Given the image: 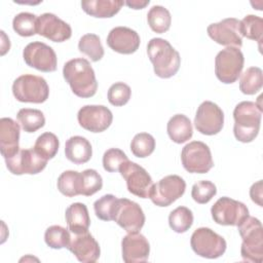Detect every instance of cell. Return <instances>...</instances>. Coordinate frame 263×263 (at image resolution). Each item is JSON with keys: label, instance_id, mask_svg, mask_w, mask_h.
<instances>
[{"label": "cell", "instance_id": "obj_32", "mask_svg": "<svg viewBox=\"0 0 263 263\" xmlns=\"http://www.w3.org/2000/svg\"><path fill=\"white\" fill-rule=\"evenodd\" d=\"M60 142L58 137L49 132L40 135L33 147V149L44 159L49 160L53 158L59 150Z\"/></svg>", "mask_w": 263, "mask_h": 263}, {"label": "cell", "instance_id": "obj_29", "mask_svg": "<svg viewBox=\"0 0 263 263\" xmlns=\"http://www.w3.org/2000/svg\"><path fill=\"white\" fill-rule=\"evenodd\" d=\"M16 118L26 133H35L45 124V117L38 109L23 108L18 110Z\"/></svg>", "mask_w": 263, "mask_h": 263}, {"label": "cell", "instance_id": "obj_43", "mask_svg": "<svg viewBox=\"0 0 263 263\" xmlns=\"http://www.w3.org/2000/svg\"><path fill=\"white\" fill-rule=\"evenodd\" d=\"M250 196L255 203H257L259 206H262V180H259L252 185V187L250 188Z\"/></svg>", "mask_w": 263, "mask_h": 263}, {"label": "cell", "instance_id": "obj_15", "mask_svg": "<svg viewBox=\"0 0 263 263\" xmlns=\"http://www.w3.org/2000/svg\"><path fill=\"white\" fill-rule=\"evenodd\" d=\"M8 171L13 175H36L41 173L46 164L47 160L42 158L33 148L32 149H20V151L12 157L5 159Z\"/></svg>", "mask_w": 263, "mask_h": 263}, {"label": "cell", "instance_id": "obj_37", "mask_svg": "<svg viewBox=\"0 0 263 263\" xmlns=\"http://www.w3.org/2000/svg\"><path fill=\"white\" fill-rule=\"evenodd\" d=\"M37 17L38 16L30 12H21L16 14L12 21L14 32L23 37H30L37 34Z\"/></svg>", "mask_w": 263, "mask_h": 263}, {"label": "cell", "instance_id": "obj_9", "mask_svg": "<svg viewBox=\"0 0 263 263\" xmlns=\"http://www.w3.org/2000/svg\"><path fill=\"white\" fill-rule=\"evenodd\" d=\"M186 189V182L178 175H168L153 184L149 198L157 206H168L179 199Z\"/></svg>", "mask_w": 263, "mask_h": 263}, {"label": "cell", "instance_id": "obj_40", "mask_svg": "<svg viewBox=\"0 0 263 263\" xmlns=\"http://www.w3.org/2000/svg\"><path fill=\"white\" fill-rule=\"evenodd\" d=\"M217 193V187L211 181H199L192 186L191 196L197 203H208Z\"/></svg>", "mask_w": 263, "mask_h": 263}, {"label": "cell", "instance_id": "obj_12", "mask_svg": "<svg viewBox=\"0 0 263 263\" xmlns=\"http://www.w3.org/2000/svg\"><path fill=\"white\" fill-rule=\"evenodd\" d=\"M23 58L25 63L41 72H53L57 70L58 58L49 45L34 41L26 45L23 50Z\"/></svg>", "mask_w": 263, "mask_h": 263}, {"label": "cell", "instance_id": "obj_26", "mask_svg": "<svg viewBox=\"0 0 263 263\" xmlns=\"http://www.w3.org/2000/svg\"><path fill=\"white\" fill-rule=\"evenodd\" d=\"M166 130L170 139L177 144L187 142L192 138L193 135L191 121L184 114L174 115L167 122Z\"/></svg>", "mask_w": 263, "mask_h": 263}, {"label": "cell", "instance_id": "obj_23", "mask_svg": "<svg viewBox=\"0 0 263 263\" xmlns=\"http://www.w3.org/2000/svg\"><path fill=\"white\" fill-rule=\"evenodd\" d=\"M65 155L75 164L86 163L92 155V148L87 139L81 136H73L66 141Z\"/></svg>", "mask_w": 263, "mask_h": 263}, {"label": "cell", "instance_id": "obj_34", "mask_svg": "<svg viewBox=\"0 0 263 263\" xmlns=\"http://www.w3.org/2000/svg\"><path fill=\"white\" fill-rule=\"evenodd\" d=\"M118 198L113 194H105L93 203L96 216L102 221H114Z\"/></svg>", "mask_w": 263, "mask_h": 263}, {"label": "cell", "instance_id": "obj_19", "mask_svg": "<svg viewBox=\"0 0 263 263\" xmlns=\"http://www.w3.org/2000/svg\"><path fill=\"white\" fill-rule=\"evenodd\" d=\"M67 249L82 263H93L101 254L99 242L88 231L78 234L73 233Z\"/></svg>", "mask_w": 263, "mask_h": 263}, {"label": "cell", "instance_id": "obj_22", "mask_svg": "<svg viewBox=\"0 0 263 263\" xmlns=\"http://www.w3.org/2000/svg\"><path fill=\"white\" fill-rule=\"evenodd\" d=\"M20 125L9 117L0 119V151L4 159L20 151Z\"/></svg>", "mask_w": 263, "mask_h": 263}, {"label": "cell", "instance_id": "obj_17", "mask_svg": "<svg viewBox=\"0 0 263 263\" xmlns=\"http://www.w3.org/2000/svg\"><path fill=\"white\" fill-rule=\"evenodd\" d=\"M114 221L126 232H139L145 224V214L142 208L127 198H118Z\"/></svg>", "mask_w": 263, "mask_h": 263}, {"label": "cell", "instance_id": "obj_36", "mask_svg": "<svg viewBox=\"0 0 263 263\" xmlns=\"http://www.w3.org/2000/svg\"><path fill=\"white\" fill-rule=\"evenodd\" d=\"M240 33L242 37L260 43L263 36V20L254 14L246 15L240 21Z\"/></svg>", "mask_w": 263, "mask_h": 263}, {"label": "cell", "instance_id": "obj_42", "mask_svg": "<svg viewBox=\"0 0 263 263\" xmlns=\"http://www.w3.org/2000/svg\"><path fill=\"white\" fill-rule=\"evenodd\" d=\"M128 158L126 154L118 148H110L103 155V166L104 170L109 173L119 172V167Z\"/></svg>", "mask_w": 263, "mask_h": 263}, {"label": "cell", "instance_id": "obj_31", "mask_svg": "<svg viewBox=\"0 0 263 263\" xmlns=\"http://www.w3.org/2000/svg\"><path fill=\"white\" fill-rule=\"evenodd\" d=\"M78 49L80 52L87 55L90 61L98 62L104 57V48L101 39L96 34H85L78 42Z\"/></svg>", "mask_w": 263, "mask_h": 263}, {"label": "cell", "instance_id": "obj_4", "mask_svg": "<svg viewBox=\"0 0 263 263\" xmlns=\"http://www.w3.org/2000/svg\"><path fill=\"white\" fill-rule=\"evenodd\" d=\"M237 228L242 239L240 247L242 260L261 263L263 261V227L260 220L249 215Z\"/></svg>", "mask_w": 263, "mask_h": 263}, {"label": "cell", "instance_id": "obj_35", "mask_svg": "<svg viewBox=\"0 0 263 263\" xmlns=\"http://www.w3.org/2000/svg\"><path fill=\"white\" fill-rule=\"evenodd\" d=\"M44 240L49 248L59 250L68 248L71 240V235L69 229H66L60 225H52L45 230Z\"/></svg>", "mask_w": 263, "mask_h": 263}, {"label": "cell", "instance_id": "obj_11", "mask_svg": "<svg viewBox=\"0 0 263 263\" xmlns=\"http://www.w3.org/2000/svg\"><path fill=\"white\" fill-rule=\"evenodd\" d=\"M119 173L126 182L129 193L141 197L148 198L150 195L153 181L147 171L133 161H125L119 167Z\"/></svg>", "mask_w": 263, "mask_h": 263}, {"label": "cell", "instance_id": "obj_10", "mask_svg": "<svg viewBox=\"0 0 263 263\" xmlns=\"http://www.w3.org/2000/svg\"><path fill=\"white\" fill-rule=\"evenodd\" d=\"M211 214L213 220L219 225L238 226L249 216V210L245 203L223 196L213 204Z\"/></svg>", "mask_w": 263, "mask_h": 263}, {"label": "cell", "instance_id": "obj_20", "mask_svg": "<svg viewBox=\"0 0 263 263\" xmlns=\"http://www.w3.org/2000/svg\"><path fill=\"white\" fill-rule=\"evenodd\" d=\"M122 259L126 263L146 262L150 253L147 238L139 232H129L121 240Z\"/></svg>", "mask_w": 263, "mask_h": 263}, {"label": "cell", "instance_id": "obj_16", "mask_svg": "<svg viewBox=\"0 0 263 263\" xmlns=\"http://www.w3.org/2000/svg\"><path fill=\"white\" fill-rule=\"evenodd\" d=\"M78 123L91 133H102L112 123V112L103 105H85L77 114Z\"/></svg>", "mask_w": 263, "mask_h": 263}, {"label": "cell", "instance_id": "obj_1", "mask_svg": "<svg viewBox=\"0 0 263 263\" xmlns=\"http://www.w3.org/2000/svg\"><path fill=\"white\" fill-rule=\"evenodd\" d=\"M63 76L74 95L79 98L93 97L98 89L95 71L85 59H72L63 67Z\"/></svg>", "mask_w": 263, "mask_h": 263}, {"label": "cell", "instance_id": "obj_2", "mask_svg": "<svg viewBox=\"0 0 263 263\" xmlns=\"http://www.w3.org/2000/svg\"><path fill=\"white\" fill-rule=\"evenodd\" d=\"M262 107L251 101L238 103L233 110V134L237 141L250 143L254 141L260 130Z\"/></svg>", "mask_w": 263, "mask_h": 263}, {"label": "cell", "instance_id": "obj_6", "mask_svg": "<svg viewBox=\"0 0 263 263\" xmlns=\"http://www.w3.org/2000/svg\"><path fill=\"white\" fill-rule=\"evenodd\" d=\"M243 64L245 58L239 48L226 47L216 55L215 74L221 82L231 84L240 76Z\"/></svg>", "mask_w": 263, "mask_h": 263}, {"label": "cell", "instance_id": "obj_3", "mask_svg": "<svg viewBox=\"0 0 263 263\" xmlns=\"http://www.w3.org/2000/svg\"><path fill=\"white\" fill-rule=\"evenodd\" d=\"M147 53L156 76L164 79L171 78L179 71L180 54L167 40L152 38L147 44Z\"/></svg>", "mask_w": 263, "mask_h": 263}, {"label": "cell", "instance_id": "obj_38", "mask_svg": "<svg viewBox=\"0 0 263 263\" xmlns=\"http://www.w3.org/2000/svg\"><path fill=\"white\" fill-rule=\"evenodd\" d=\"M155 149V140L148 133L137 134L130 143L132 153L139 158L148 157Z\"/></svg>", "mask_w": 263, "mask_h": 263}, {"label": "cell", "instance_id": "obj_27", "mask_svg": "<svg viewBox=\"0 0 263 263\" xmlns=\"http://www.w3.org/2000/svg\"><path fill=\"white\" fill-rule=\"evenodd\" d=\"M147 21L153 32L163 34L168 31L171 27L172 16L165 7L161 5H154L147 13Z\"/></svg>", "mask_w": 263, "mask_h": 263}, {"label": "cell", "instance_id": "obj_30", "mask_svg": "<svg viewBox=\"0 0 263 263\" xmlns=\"http://www.w3.org/2000/svg\"><path fill=\"white\" fill-rule=\"evenodd\" d=\"M81 173L76 171H65L58 178L59 191L68 197H74L80 194Z\"/></svg>", "mask_w": 263, "mask_h": 263}, {"label": "cell", "instance_id": "obj_33", "mask_svg": "<svg viewBox=\"0 0 263 263\" xmlns=\"http://www.w3.org/2000/svg\"><path fill=\"white\" fill-rule=\"evenodd\" d=\"M193 224V214L186 206H178L168 216V225L177 233H184Z\"/></svg>", "mask_w": 263, "mask_h": 263}, {"label": "cell", "instance_id": "obj_41", "mask_svg": "<svg viewBox=\"0 0 263 263\" xmlns=\"http://www.w3.org/2000/svg\"><path fill=\"white\" fill-rule=\"evenodd\" d=\"M132 96L130 87L124 82H115L108 89V101L111 105L115 107H120L125 105Z\"/></svg>", "mask_w": 263, "mask_h": 263}, {"label": "cell", "instance_id": "obj_39", "mask_svg": "<svg viewBox=\"0 0 263 263\" xmlns=\"http://www.w3.org/2000/svg\"><path fill=\"white\" fill-rule=\"evenodd\" d=\"M103 187V179L96 170H85L81 173L80 178V194L91 196Z\"/></svg>", "mask_w": 263, "mask_h": 263}, {"label": "cell", "instance_id": "obj_8", "mask_svg": "<svg viewBox=\"0 0 263 263\" xmlns=\"http://www.w3.org/2000/svg\"><path fill=\"white\" fill-rule=\"evenodd\" d=\"M181 161L184 168L192 174H205L214 166L209 146L200 141L190 142L183 147Z\"/></svg>", "mask_w": 263, "mask_h": 263}, {"label": "cell", "instance_id": "obj_44", "mask_svg": "<svg viewBox=\"0 0 263 263\" xmlns=\"http://www.w3.org/2000/svg\"><path fill=\"white\" fill-rule=\"evenodd\" d=\"M150 3L149 0H132V1H125L124 4H126L129 8L133 9H143Z\"/></svg>", "mask_w": 263, "mask_h": 263}, {"label": "cell", "instance_id": "obj_7", "mask_svg": "<svg viewBox=\"0 0 263 263\" xmlns=\"http://www.w3.org/2000/svg\"><path fill=\"white\" fill-rule=\"evenodd\" d=\"M190 246L196 255L208 259L221 257L227 248L224 237L208 227H200L194 230L191 235Z\"/></svg>", "mask_w": 263, "mask_h": 263}, {"label": "cell", "instance_id": "obj_24", "mask_svg": "<svg viewBox=\"0 0 263 263\" xmlns=\"http://www.w3.org/2000/svg\"><path fill=\"white\" fill-rule=\"evenodd\" d=\"M68 229L74 233H82L88 231L90 225V218L87 206L81 202H74L70 204L65 213Z\"/></svg>", "mask_w": 263, "mask_h": 263}, {"label": "cell", "instance_id": "obj_25", "mask_svg": "<svg viewBox=\"0 0 263 263\" xmlns=\"http://www.w3.org/2000/svg\"><path fill=\"white\" fill-rule=\"evenodd\" d=\"M123 1L120 0H86L81 1L83 11L90 16L99 18L112 17L119 12Z\"/></svg>", "mask_w": 263, "mask_h": 263}, {"label": "cell", "instance_id": "obj_13", "mask_svg": "<svg viewBox=\"0 0 263 263\" xmlns=\"http://www.w3.org/2000/svg\"><path fill=\"white\" fill-rule=\"evenodd\" d=\"M194 125L197 132L202 135H217L223 128L224 113L214 102L204 101L197 108L194 117Z\"/></svg>", "mask_w": 263, "mask_h": 263}, {"label": "cell", "instance_id": "obj_18", "mask_svg": "<svg viewBox=\"0 0 263 263\" xmlns=\"http://www.w3.org/2000/svg\"><path fill=\"white\" fill-rule=\"evenodd\" d=\"M36 32L38 35L53 42H64L72 36L70 25L49 12H45L37 17Z\"/></svg>", "mask_w": 263, "mask_h": 263}, {"label": "cell", "instance_id": "obj_14", "mask_svg": "<svg viewBox=\"0 0 263 263\" xmlns=\"http://www.w3.org/2000/svg\"><path fill=\"white\" fill-rule=\"evenodd\" d=\"M206 32L210 38L218 44L236 48H240L242 45L240 21L235 17H228L219 23L211 24Z\"/></svg>", "mask_w": 263, "mask_h": 263}, {"label": "cell", "instance_id": "obj_5", "mask_svg": "<svg viewBox=\"0 0 263 263\" xmlns=\"http://www.w3.org/2000/svg\"><path fill=\"white\" fill-rule=\"evenodd\" d=\"M12 93L18 102L41 104L48 99L49 87L43 77L24 74L13 81Z\"/></svg>", "mask_w": 263, "mask_h": 263}, {"label": "cell", "instance_id": "obj_21", "mask_svg": "<svg viewBox=\"0 0 263 263\" xmlns=\"http://www.w3.org/2000/svg\"><path fill=\"white\" fill-rule=\"evenodd\" d=\"M140 36L130 28L115 27L107 37L108 46L121 54H132L136 52L140 46Z\"/></svg>", "mask_w": 263, "mask_h": 263}, {"label": "cell", "instance_id": "obj_28", "mask_svg": "<svg viewBox=\"0 0 263 263\" xmlns=\"http://www.w3.org/2000/svg\"><path fill=\"white\" fill-rule=\"evenodd\" d=\"M263 85V72L259 67H250L239 79V89L245 95L257 93Z\"/></svg>", "mask_w": 263, "mask_h": 263}]
</instances>
